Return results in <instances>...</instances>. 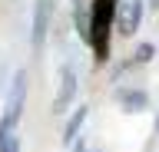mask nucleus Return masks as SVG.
Here are the masks:
<instances>
[{
  "label": "nucleus",
  "instance_id": "7",
  "mask_svg": "<svg viewBox=\"0 0 159 152\" xmlns=\"http://www.w3.org/2000/svg\"><path fill=\"white\" fill-rule=\"evenodd\" d=\"M86 116H89V106H76V109H73V116H70L66 126H63V142H66V145L80 139V129H83Z\"/></svg>",
  "mask_w": 159,
  "mask_h": 152
},
{
  "label": "nucleus",
  "instance_id": "9",
  "mask_svg": "<svg viewBox=\"0 0 159 152\" xmlns=\"http://www.w3.org/2000/svg\"><path fill=\"white\" fill-rule=\"evenodd\" d=\"M152 56H156V46L152 43H139L136 53H133V63H149Z\"/></svg>",
  "mask_w": 159,
  "mask_h": 152
},
{
  "label": "nucleus",
  "instance_id": "12",
  "mask_svg": "<svg viewBox=\"0 0 159 152\" xmlns=\"http://www.w3.org/2000/svg\"><path fill=\"white\" fill-rule=\"evenodd\" d=\"M73 152H86V149H83V145H80V142H76V145H73Z\"/></svg>",
  "mask_w": 159,
  "mask_h": 152
},
{
  "label": "nucleus",
  "instance_id": "10",
  "mask_svg": "<svg viewBox=\"0 0 159 152\" xmlns=\"http://www.w3.org/2000/svg\"><path fill=\"white\" fill-rule=\"evenodd\" d=\"M149 3V10H159V0H146Z\"/></svg>",
  "mask_w": 159,
  "mask_h": 152
},
{
  "label": "nucleus",
  "instance_id": "1",
  "mask_svg": "<svg viewBox=\"0 0 159 152\" xmlns=\"http://www.w3.org/2000/svg\"><path fill=\"white\" fill-rule=\"evenodd\" d=\"M119 13V0H93L86 20V43L96 53V63L109 60V37H113V23Z\"/></svg>",
  "mask_w": 159,
  "mask_h": 152
},
{
  "label": "nucleus",
  "instance_id": "13",
  "mask_svg": "<svg viewBox=\"0 0 159 152\" xmlns=\"http://www.w3.org/2000/svg\"><path fill=\"white\" fill-rule=\"evenodd\" d=\"M156 132H159V116H156Z\"/></svg>",
  "mask_w": 159,
  "mask_h": 152
},
{
  "label": "nucleus",
  "instance_id": "4",
  "mask_svg": "<svg viewBox=\"0 0 159 152\" xmlns=\"http://www.w3.org/2000/svg\"><path fill=\"white\" fill-rule=\"evenodd\" d=\"M76 89H80L76 70H73L70 63H63V66H60V86H57V96H53V112H57V116H63V112L73 106Z\"/></svg>",
  "mask_w": 159,
  "mask_h": 152
},
{
  "label": "nucleus",
  "instance_id": "6",
  "mask_svg": "<svg viewBox=\"0 0 159 152\" xmlns=\"http://www.w3.org/2000/svg\"><path fill=\"white\" fill-rule=\"evenodd\" d=\"M116 102H119L123 112H143V109H149V96L143 89H129V86L116 89Z\"/></svg>",
  "mask_w": 159,
  "mask_h": 152
},
{
  "label": "nucleus",
  "instance_id": "2",
  "mask_svg": "<svg viewBox=\"0 0 159 152\" xmlns=\"http://www.w3.org/2000/svg\"><path fill=\"white\" fill-rule=\"evenodd\" d=\"M23 106H27V70H17L13 80H10V86H7V102H3V116H0V122L17 126L20 116H23Z\"/></svg>",
  "mask_w": 159,
  "mask_h": 152
},
{
  "label": "nucleus",
  "instance_id": "8",
  "mask_svg": "<svg viewBox=\"0 0 159 152\" xmlns=\"http://www.w3.org/2000/svg\"><path fill=\"white\" fill-rule=\"evenodd\" d=\"M0 152H20L17 126H7V122H0Z\"/></svg>",
  "mask_w": 159,
  "mask_h": 152
},
{
  "label": "nucleus",
  "instance_id": "11",
  "mask_svg": "<svg viewBox=\"0 0 159 152\" xmlns=\"http://www.w3.org/2000/svg\"><path fill=\"white\" fill-rule=\"evenodd\" d=\"M83 3H86V0H73V7H76V10H83Z\"/></svg>",
  "mask_w": 159,
  "mask_h": 152
},
{
  "label": "nucleus",
  "instance_id": "3",
  "mask_svg": "<svg viewBox=\"0 0 159 152\" xmlns=\"http://www.w3.org/2000/svg\"><path fill=\"white\" fill-rule=\"evenodd\" d=\"M50 20H53V0H33V20H30V46L33 53L43 50L50 33Z\"/></svg>",
  "mask_w": 159,
  "mask_h": 152
},
{
  "label": "nucleus",
  "instance_id": "5",
  "mask_svg": "<svg viewBox=\"0 0 159 152\" xmlns=\"http://www.w3.org/2000/svg\"><path fill=\"white\" fill-rule=\"evenodd\" d=\"M143 17H146V0H126V3L119 7V13H116V30L123 33V37H133V33L139 30Z\"/></svg>",
  "mask_w": 159,
  "mask_h": 152
}]
</instances>
